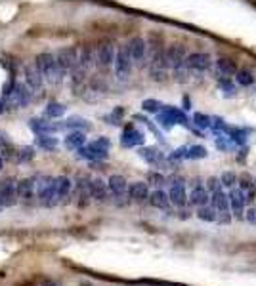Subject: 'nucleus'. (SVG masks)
Listing matches in <instances>:
<instances>
[{
  "label": "nucleus",
  "instance_id": "47",
  "mask_svg": "<svg viewBox=\"0 0 256 286\" xmlns=\"http://www.w3.org/2000/svg\"><path fill=\"white\" fill-rule=\"evenodd\" d=\"M94 145L96 147H102V149H105V151H109V145H111V141L107 139V137H98L96 141H92Z\"/></svg>",
  "mask_w": 256,
  "mask_h": 286
},
{
  "label": "nucleus",
  "instance_id": "29",
  "mask_svg": "<svg viewBox=\"0 0 256 286\" xmlns=\"http://www.w3.org/2000/svg\"><path fill=\"white\" fill-rule=\"evenodd\" d=\"M147 200H149V204H151L153 208H159V210H166V208L170 206V198H168V194L164 193V191H161V189H157V191L149 193Z\"/></svg>",
  "mask_w": 256,
  "mask_h": 286
},
{
  "label": "nucleus",
  "instance_id": "51",
  "mask_svg": "<svg viewBox=\"0 0 256 286\" xmlns=\"http://www.w3.org/2000/svg\"><path fill=\"white\" fill-rule=\"evenodd\" d=\"M253 185H255V189H256V178H255V183H253Z\"/></svg>",
  "mask_w": 256,
  "mask_h": 286
},
{
  "label": "nucleus",
  "instance_id": "1",
  "mask_svg": "<svg viewBox=\"0 0 256 286\" xmlns=\"http://www.w3.org/2000/svg\"><path fill=\"white\" fill-rule=\"evenodd\" d=\"M35 65H36V69L40 71L42 79H46L50 84H59V82L63 80V77H65V75L59 71L54 54H48V52L38 54L35 59Z\"/></svg>",
  "mask_w": 256,
  "mask_h": 286
},
{
  "label": "nucleus",
  "instance_id": "28",
  "mask_svg": "<svg viewBox=\"0 0 256 286\" xmlns=\"http://www.w3.org/2000/svg\"><path fill=\"white\" fill-rule=\"evenodd\" d=\"M140 157L145 160V162L153 164V166H163V164H164L163 153H159L157 149H153V147H141L140 149Z\"/></svg>",
  "mask_w": 256,
  "mask_h": 286
},
{
  "label": "nucleus",
  "instance_id": "19",
  "mask_svg": "<svg viewBox=\"0 0 256 286\" xmlns=\"http://www.w3.org/2000/svg\"><path fill=\"white\" fill-rule=\"evenodd\" d=\"M214 71H216V77L220 80H230L235 75V63H233L232 59H228V57H220L218 61H216V65H214Z\"/></svg>",
  "mask_w": 256,
  "mask_h": 286
},
{
  "label": "nucleus",
  "instance_id": "25",
  "mask_svg": "<svg viewBox=\"0 0 256 286\" xmlns=\"http://www.w3.org/2000/svg\"><path fill=\"white\" fill-rule=\"evenodd\" d=\"M29 128L35 132L36 136H40V134H54V132L61 130V126L50 124V122L42 120V118H33V120H29Z\"/></svg>",
  "mask_w": 256,
  "mask_h": 286
},
{
  "label": "nucleus",
  "instance_id": "21",
  "mask_svg": "<svg viewBox=\"0 0 256 286\" xmlns=\"http://www.w3.org/2000/svg\"><path fill=\"white\" fill-rule=\"evenodd\" d=\"M107 189L111 191V193L115 194L117 198H121V196H125L128 189V183L127 180L123 178V176H119V174H113L109 180H107Z\"/></svg>",
  "mask_w": 256,
  "mask_h": 286
},
{
  "label": "nucleus",
  "instance_id": "39",
  "mask_svg": "<svg viewBox=\"0 0 256 286\" xmlns=\"http://www.w3.org/2000/svg\"><path fill=\"white\" fill-rule=\"evenodd\" d=\"M17 162H29V160L35 159V149L33 147H23L17 155H15Z\"/></svg>",
  "mask_w": 256,
  "mask_h": 286
},
{
  "label": "nucleus",
  "instance_id": "41",
  "mask_svg": "<svg viewBox=\"0 0 256 286\" xmlns=\"http://www.w3.org/2000/svg\"><path fill=\"white\" fill-rule=\"evenodd\" d=\"M205 189H207L209 193H214V191L222 189L220 180H218V178H214V176H212V178H209V180H207V185H205Z\"/></svg>",
  "mask_w": 256,
  "mask_h": 286
},
{
  "label": "nucleus",
  "instance_id": "33",
  "mask_svg": "<svg viewBox=\"0 0 256 286\" xmlns=\"http://www.w3.org/2000/svg\"><path fill=\"white\" fill-rule=\"evenodd\" d=\"M235 80L241 86H251V84H255V75L249 69H239V71H235Z\"/></svg>",
  "mask_w": 256,
  "mask_h": 286
},
{
  "label": "nucleus",
  "instance_id": "36",
  "mask_svg": "<svg viewBox=\"0 0 256 286\" xmlns=\"http://www.w3.org/2000/svg\"><path fill=\"white\" fill-rule=\"evenodd\" d=\"M209 153H207V149L203 147V145H191V147H187V155L186 159H205Z\"/></svg>",
  "mask_w": 256,
  "mask_h": 286
},
{
  "label": "nucleus",
  "instance_id": "8",
  "mask_svg": "<svg viewBox=\"0 0 256 286\" xmlns=\"http://www.w3.org/2000/svg\"><path fill=\"white\" fill-rule=\"evenodd\" d=\"M228 202H230L232 216H235V219H243L245 206H247V196H245V191H241L239 187H237V189L233 187L232 191H230V194H228Z\"/></svg>",
  "mask_w": 256,
  "mask_h": 286
},
{
  "label": "nucleus",
  "instance_id": "30",
  "mask_svg": "<svg viewBox=\"0 0 256 286\" xmlns=\"http://www.w3.org/2000/svg\"><path fill=\"white\" fill-rule=\"evenodd\" d=\"M67 111V107L63 105V103L59 101H50L46 105V109H44V114H46L48 118H61L63 114Z\"/></svg>",
  "mask_w": 256,
  "mask_h": 286
},
{
  "label": "nucleus",
  "instance_id": "48",
  "mask_svg": "<svg viewBox=\"0 0 256 286\" xmlns=\"http://www.w3.org/2000/svg\"><path fill=\"white\" fill-rule=\"evenodd\" d=\"M4 111H6V101L0 99V113H4Z\"/></svg>",
  "mask_w": 256,
  "mask_h": 286
},
{
  "label": "nucleus",
  "instance_id": "43",
  "mask_svg": "<svg viewBox=\"0 0 256 286\" xmlns=\"http://www.w3.org/2000/svg\"><path fill=\"white\" fill-rule=\"evenodd\" d=\"M123 114H125V111H123V107H117L113 113L109 114L107 118L111 120V124H119L121 122V118H123Z\"/></svg>",
  "mask_w": 256,
  "mask_h": 286
},
{
  "label": "nucleus",
  "instance_id": "22",
  "mask_svg": "<svg viewBox=\"0 0 256 286\" xmlns=\"http://www.w3.org/2000/svg\"><path fill=\"white\" fill-rule=\"evenodd\" d=\"M127 191L134 202H143V200H147V196H149V187H147V183H143V182L132 183Z\"/></svg>",
  "mask_w": 256,
  "mask_h": 286
},
{
  "label": "nucleus",
  "instance_id": "45",
  "mask_svg": "<svg viewBox=\"0 0 256 286\" xmlns=\"http://www.w3.org/2000/svg\"><path fill=\"white\" fill-rule=\"evenodd\" d=\"M243 219H247L251 225H256V208H245V216H243Z\"/></svg>",
  "mask_w": 256,
  "mask_h": 286
},
{
  "label": "nucleus",
  "instance_id": "12",
  "mask_svg": "<svg viewBox=\"0 0 256 286\" xmlns=\"http://www.w3.org/2000/svg\"><path fill=\"white\" fill-rule=\"evenodd\" d=\"M115 46L113 44H102L100 48H98V52H96V63L100 65L102 69H107L113 65V61H115Z\"/></svg>",
  "mask_w": 256,
  "mask_h": 286
},
{
  "label": "nucleus",
  "instance_id": "9",
  "mask_svg": "<svg viewBox=\"0 0 256 286\" xmlns=\"http://www.w3.org/2000/svg\"><path fill=\"white\" fill-rule=\"evenodd\" d=\"M31 95H33V92L27 88V84L15 82L13 84V92L10 94L8 101L12 103V105H15V107H19V109H25L31 103Z\"/></svg>",
  "mask_w": 256,
  "mask_h": 286
},
{
  "label": "nucleus",
  "instance_id": "6",
  "mask_svg": "<svg viewBox=\"0 0 256 286\" xmlns=\"http://www.w3.org/2000/svg\"><path fill=\"white\" fill-rule=\"evenodd\" d=\"M17 202V182L13 178H8L0 182V204L4 208H12Z\"/></svg>",
  "mask_w": 256,
  "mask_h": 286
},
{
  "label": "nucleus",
  "instance_id": "32",
  "mask_svg": "<svg viewBox=\"0 0 256 286\" xmlns=\"http://www.w3.org/2000/svg\"><path fill=\"white\" fill-rule=\"evenodd\" d=\"M61 128H71V130H88L90 128V124L84 120V118H81V116H71V118H67L63 124H59Z\"/></svg>",
  "mask_w": 256,
  "mask_h": 286
},
{
  "label": "nucleus",
  "instance_id": "50",
  "mask_svg": "<svg viewBox=\"0 0 256 286\" xmlns=\"http://www.w3.org/2000/svg\"><path fill=\"white\" fill-rule=\"evenodd\" d=\"M2 166H4V159L0 157V170H2Z\"/></svg>",
  "mask_w": 256,
  "mask_h": 286
},
{
  "label": "nucleus",
  "instance_id": "44",
  "mask_svg": "<svg viewBox=\"0 0 256 286\" xmlns=\"http://www.w3.org/2000/svg\"><path fill=\"white\" fill-rule=\"evenodd\" d=\"M253 187H255V185H253V182L249 180V176L243 174V176H241V180H239V189L247 193V191H249V189H253Z\"/></svg>",
  "mask_w": 256,
  "mask_h": 286
},
{
  "label": "nucleus",
  "instance_id": "31",
  "mask_svg": "<svg viewBox=\"0 0 256 286\" xmlns=\"http://www.w3.org/2000/svg\"><path fill=\"white\" fill-rule=\"evenodd\" d=\"M36 145L44 151H56L58 149V139L52 134H40L36 136Z\"/></svg>",
  "mask_w": 256,
  "mask_h": 286
},
{
  "label": "nucleus",
  "instance_id": "20",
  "mask_svg": "<svg viewBox=\"0 0 256 286\" xmlns=\"http://www.w3.org/2000/svg\"><path fill=\"white\" fill-rule=\"evenodd\" d=\"M107 183L104 180H100V178H96V180H90L88 183V193H90V198L94 200H98V202H104L105 198H107Z\"/></svg>",
  "mask_w": 256,
  "mask_h": 286
},
{
  "label": "nucleus",
  "instance_id": "2",
  "mask_svg": "<svg viewBox=\"0 0 256 286\" xmlns=\"http://www.w3.org/2000/svg\"><path fill=\"white\" fill-rule=\"evenodd\" d=\"M36 182V196L38 202L44 208H52L58 204V194H56V178L52 176H42L35 180Z\"/></svg>",
  "mask_w": 256,
  "mask_h": 286
},
{
  "label": "nucleus",
  "instance_id": "15",
  "mask_svg": "<svg viewBox=\"0 0 256 286\" xmlns=\"http://www.w3.org/2000/svg\"><path fill=\"white\" fill-rule=\"evenodd\" d=\"M77 155L81 157V159H86L90 160V162H98V160H105L107 159V151L102 147H96L94 143H90V145H82L81 149H77Z\"/></svg>",
  "mask_w": 256,
  "mask_h": 286
},
{
  "label": "nucleus",
  "instance_id": "26",
  "mask_svg": "<svg viewBox=\"0 0 256 286\" xmlns=\"http://www.w3.org/2000/svg\"><path fill=\"white\" fill-rule=\"evenodd\" d=\"M63 145H65V149H69V151H77V149H81L82 145H86V136H84V132H81V130H73V132L67 134V137L63 139Z\"/></svg>",
  "mask_w": 256,
  "mask_h": 286
},
{
  "label": "nucleus",
  "instance_id": "46",
  "mask_svg": "<svg viewBox=\"0 0 256 286\" xmlns=\"http://www.w3.org/2000/svg\"><path fill=\"white\" fill-rule=\"evenodd\" d=\"M13 84H15V80L10 79L6 84H4V88H2V92H4V99H8L10 97V94L13 92Z\"/></svg>",
  "mask_w": 256,
  "mask_h": 286
},
{
  "label": "nucleus",
  "instance_id": "37",
  "mask_svg": "<svg viewBox=\"0 0 256 286\" xmlns=\"http://www.w3.org/2000/svg\"><path fill=\"white\" fill-rule=\"evenodd\" d=\"M172 75H174L176 82H186L187 77H189V69H187L186 61H184V63H180L178 67L172 69Z\"/></svg>",
  "mask_w": 256,
  "mask_h": 286
},
{
  "label": "nucleus",
  "instance_id": "4",
  "mask_svg": "<svg viewBox=\"0 0 256 286\" xmlns=\"http://www.w3.org/2000/svg\"><path fill=\"white\" fill-rule=\"evenodd\" d=\"M56 63H58L59 71L63 73V75H67V73H73L77 65H79V50L77 48H61L58 52V56H56Z\"/></svg>",
  "mask_w": 256,
  "mask_h": 286
},
{
  "label": "nucleus",
  "instance_id": "27",
  "mask_svg": "<svg viewBox=\"0 0 256 286\" xmlns=\"http://www.w3.org/2000/svg\"><path fill=\"white\" fill-rule=\"evenodd\" d=\"M71 189H73V182H71L67 176H59V178H56V194H58V202L69 198Z\"/></svg>",
  "mask_w": 256,
  "mask_h": 286
},
{
  "label": "nucleus",
  "instance_id": "7",
  "mask_svg": "<svg viewBox=\"0 0 256 286\" xmlns=\"http://www.w3.org/2000/svg\"><path fill=\"white\" fill-rule=\"evenodd\" d=\"M186 65L189 71H195V73H205L212 67V57L205 52H193V54H187L186 56Z\"/></svg>",
  "mask_w": 256,
  "mask_h": 286
},
{
  "label": "nucleus",
  "instance_id": "23",
  "mask_svg": "<svg viewBox=\"0 0 256 286\" xmlns=\"http://www.w3.org/2000/svg\"><path fill=\"white\" fill-rule=\"evenodd\" d=\"M94 61H96V52H94L90 46H84L79 50V65L77 67L84 71V73H88L90 69H92Z\"/></svg>",
  "mask_w": 256,
  "mask_h": 286
},
{
  "label": "nucleus",
  "instance_id": "5",
  "mask_svg": "<svg viewBox=\"0 0 256 286\" xmlns=\"http://www.w3.org/2000/svg\"><path fill=\"white\" fill-rule=\"evenodd\" d=\"M113 67H115L117 79L127 80L128 77H130V73H132V59H130V54H128L127 46H123V48L117 50Z\"/></svg>",
  "mask_w": 256,
  "mask_h": 286
},
{
  "label": "nucleus",
  "instance_id": "49",
  "mask_svg": "<svg viewBox=\"0 0 256 286\" xmlns=\"http://www.w3.org/2000/svg\"><path fill=\"white\" fill-rule=\"evenodd\" d=\"M42 286H58V285H56L54 281H44V283H42Z\"/></svg>",
  "mask_w": 256,
  "mask_h": 286
},
{
  "label": "nucleus",
  "instance_id": "14",
  "mask_svg": "<svg viewBox=\"0 0 256 286\" xmlns=\"http://www.w3.org/2000/svg\"><path fill=\"white\" fill-rule=\"evenodd\" d=\"M186 56H187L186 48L180 44H172L164 50V57H166V63H168V67L170 69H174V67H178L180 63H184Z\"/></svg>",
  "mask_w": 256,
  "mask_h": 286
},
{
  "label": "nucleus",
  "instance_id": "40",
  "mask_svg": "<svg viewBox=\"0 0 256 286\" xmlns=\"http://www.w3.org/2000/svg\"><path fill=\"white\" fill-rule=\"evenodd\" d=\"M220 183L224 187H228V189H233L235 187V183H237V176L233 174V172H224L220 178Z\"/></svg>",
  "mask_w": 256,
  "mask_h": 286
},
{
  "label": "nucleus",
  "instance_id": "13",
  "mask_svg": "<svg viewBox=\"0 0 256 286\" xmlns=\"http://www.w3.org/2000/svg\"><path fill=\"white\" fill-rule=\"evenodd\" d=\"M168 198H170V204L180 206V208L186 206L187 194H186V183H184V180H176V182H172Z\"/></svg>",
  "mask_w": 256,
  "mask_h": 286
},
{
  "label": "nucleus",
  "instance_id": "18",
  "mask_svg": "<svg viewBox=\"0 0 256 286\" xmlns=\"http://www.w3.org/2000/svg\"><path fill=\"white\" fill-rule=\"evenodd\" d=\"M143 143V134L138 132L132 124H128L121 136V145L123 147H136V145H141Z\"/></svg>",
  "mask_w": 256,
  "mask_h": 286
},
{
  "label": "nucleus",
  "instance_id": "17",
  "mask_svg": "<svg viewBox=\"0 0 256 286\" xmlns=\"http://www.w3.org/2000/svg\"><path fill=\"white\" fill-rule=\"evenodd\" d=\"M25 84L31 92H36L42 88L44 84V79L40 75V71L36 69V65H27L25 67Z\"/></svg>",
  "mask_w": 256,
  "mask_h": 286
},
{
  "label": "nucleus",
  "instance_id": "11",
  "mask_svg": "<svg viewBox=\"0 0 256 286\" xmlns=\"http://www.w3.org/2000/svg\"><path fill=\"white\" fill-rule=\"evenodd\" d=\"M36 196V182L35 178H25L21 182H17V200L31 202Z\"/></svg>",
  "mask_w": 256,
  "mask_h": 286
},
{
  "label": "nucleus",
  "instance_id": "35",
  "mask_svg": "<svg viewBox=\"0 0 256 286\" xmlns=\"http://www.w3.org/2000/svg\"><path fill=\"white\" fill-rule=\"evenodd\" d=\"M163 107L164 105L159 101V99H143V101H141V109H143L145 113H161Z\"/></svg>",
  "mask_w": 256,
  "mask_h": 286
},
{
  "label": "nucleus",
  "instance_id": "3",
  "mask_svg": "<svg viewBox=\"0 0 256 286\" xmlns=\"http://www.w3.org/2000/svg\"><path fill=\"white\" fill-rule=\"evenodd\" d=\"M210 202L212 208L216 210V221H220L222 225L232 223V210H230V202H228V194L224 193L222 189L210 193Z\"/></svg>",
  "mask_w": 256,
  "mask_h": 286
},
{
  "label": "nucleus",
  "instance_id": "24",
  "mask_svg": "<svg viewBox=\"0 0 256 286\" xmlns=\"http://www.w3.org/2000/svg\"><path fill=\"white\" fill-rule=\"evenodd\" d=\"M189 204L193 206H207L210 200V193L205 189V185H197L191 189V194H189Z\"/></svg>",
  "mask_w": 256,
  "mask_h": 286
},
{
  "label": "nucleus",
  "instance_id": "16",
  "mask_svg": "<svg viewBox=\"0 0 256 286\" xmlns=\"http://www.w3.org/2000/svg\"><path fill=\"white\" fill-rule=\"evenodd\" d=\"M127 50L132 61H141L145 57V54H147V42L141 36H134L127 44Z\"/></svg>",
  "mask_w": 256,
  "mask_h": 286
},
{
  "label": "nucleus",
  "instance_id": "38",
  "mask_svg": "<svg viewBox=\"0 0 256 286\" xmlns=\"http://www.w3.org/2000/svg\"><path fill=\"white\" fill-rule=\"evenodd\" d=\"M193 122L199 126V128H212V118L210 116H207V114H203V113H195L193 114Z\"/></svg>",
  "mask_w": 256,
  "mask_h": 286
},
{
  "label": "nucleus",
  "instance_id": "34",
  "mask_svg": "<svg viewBox=\"0 0 256 286\" xmlns=\"http://www.w3.org/2000/svg\"><path fill=\"white\" fill-rule=\"evenodd\" d=\"M197 217L201 221H216V210L212 206H199Z\"/></svg>",
  "mask_w": 256,
  "mask_h": 286
},
{
  "label": "nucleus",
  "instance_id": "42",
  "mask_svg": "<svg viewBox=\"0 0 256 286\" xmlns=\"http://www.w3.org/2000/svg\"><path fill=\"white\" fill-rule=\"evenodd\" d=\"M147 183H151V185H163L164 176H161L159 172H149V176H147Z\"/></svg>",
  "mask_w": 256,
  "mask_h": 286
},
{
  "label": "nucleus",
  "instance_id": "10",
  "mask_svg": "<svg viewBox=\"0 0 256 286\" xmlns=\"http://www.w3.org/2000/svg\"><path fill=\"white\" fill-rule=\"evenodd\" d=\"M168 63H166V57H164V52H157L155 57L151 61V67H149V75H151L153 80L157 82H163L168 77Z\"/></svg>",
  "mask_w": 256,
  "mask_h": 286
}]
</instances>
